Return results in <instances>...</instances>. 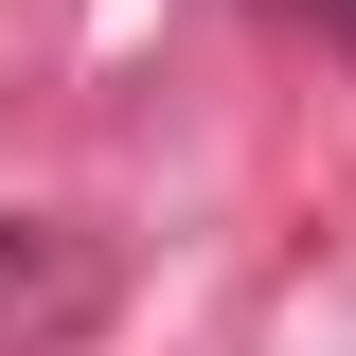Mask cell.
<instances>
[{
	"instance_id": "obj_1",
	"label": "cell",
	"mask_w": 356,
	"mask_h": 356,
	"mask_svg": "<svg viewBox=\"0 0 356 356\" xmlns=\"http://www.w3.org/2000/svg\"><path fill=\"white\" fill-rule=\"evenodd\" d=\"M107 232H72V214H0V356H72L89 321H107Z\"/></svg>"
},
{
	"instance_id": "obj_2",
	"label": "cell",
	"mask_w": 356,
	"mask_h": 356,
	"mask_svg": "<svg viewBox=\"0 0 356 356\" xmlns=\"http://www.w3.org/2000/svg\"><path fill=\"white\" fill-rule=\"evenodd\" d=\"M303 18H321V36H339V54H356V0H303Z\"/></svg>"
}]
</instances>
